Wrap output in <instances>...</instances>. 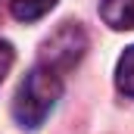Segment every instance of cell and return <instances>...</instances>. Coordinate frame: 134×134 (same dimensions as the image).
Wrapping results in <instances>:
<instances>
[{
  "label": "cell",
  "instance_id": "3",
  "mask_svg": "<svg viewBox=\"0 0 134 134\" xmlns=\"http://www.w3.org/2000/svg\"><path fill=\"white\" fill-rule=\"evenodd\" d=\"M100 16L115 31H134V0H103Z\"/></svg>",
  "mask_w": 134,
  "mask_h": 134
},
{
  "label": "cell",
  "instance_id": "1",
  "mask_svg": "<svg viewBox=\"0 0 134 134\" xmlns=\"http://www.w3.org/2000/svg\"><path fill=\"white\" fill-rule=\"evenodd\" d=\"M63 97V75L47 66H37L22 78L16 100H13V115L22 128H37L44 125V119L53 112L56 100Z\"/></svg>",
  "mask_w": 134,
  "mask_h": 134
},
{
  "label": "cell",
  "instance_id": "4",
  "mask_svg": "<svg viewBox=\"0 0 134 134\" xmlns=\"http://www.w3.org/2000/svg\"><path fill=\"white\" fill-rule=\"evenodd\" d=\"M59 0H9V13L19 19V22H37L44 19Z\"/></svg>",
  "mask_w": 134,
  "mask_h": 134
},
{
  "label": "cell",
  "instance_id": "5",
  "mask_svg": "<svg viewBox=\"0 0 134 134\" xmlns=\"http://www.w3.org/2000/svg\"><path fill=\"white\" fill-rule=\"evenodd\" d=\"M115 87H119V94L134 97V47H128V50L119 56V66H115Z\"/></svg>",
  "mask_w": 134,
  "mask_h": 134
},
{
  "label": "cell",
  "instance_id": "6",
  "mask_svg": "<svg viewBox=\"0 0 134 134\" xmlns=\"http://www.w3.org/2000/svg\"><path fill=\"white\" fill-rule=\"evenodd\" d=\"M13 59H16V53H13V44H9V41H0V84H3V78L9 75Z\"/></svg>",
  "mask_w": 134,
  "mask_h": 134
},
{
  "label": "cell",
  "instance_id": "2",
  "mask_svg": "<svg viewBox=\"0 0 134 134\" xmlns=\"http://www.w3.org/2000/svg\"><path fill=\"white\" fill-rule=\"evenodd\" d=\"M84 53H87V34H84V28L78 22H63L41 44V66L66 75L69 69H75L81 63Z\"/></svg>",
  "mask_w": 134,
  "mask_h": 134
}]
</instances>
